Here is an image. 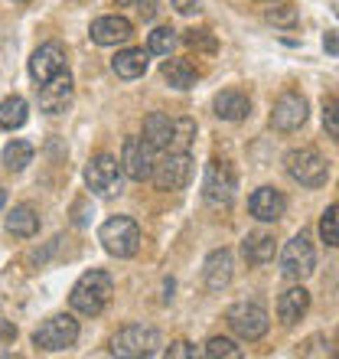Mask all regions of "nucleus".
<instances>
[{
  "instance_id": "nucleus-1",
  "label": "nucleus",
  "mask_w": 339,
  "mask_h": 359,
  "mask_svg": "<svg viewBox=\"0 0 339 359\" xmlns=\"http://www.w3.org/2000/svg\"><path fill=\"white\" fill-rule=\"evenodd\" d=\"M111 294H114L111 274L95 268V271H85L76 281V287L69 294V304H72V311L82 313V317H98V313L111 304Z\"/></svg>"
},
{
  "instance_id": "nucleus-2",
  "label": "nucleus",
  "mask_w": 339,
  "mask_h": 359,
  "mask_svg": "<svg viewBox=\"0 0 339 359\" xmlns=\"http://www.w3.org/2000/svg\"><path fill=\"white\" fill-rule=\"evenodd\" d=\"M284 167H287V177L293 183H300L307 189L323 187L326 177H330V163H326V157L317 147H297V151H291L284 157Z\"/></svg>"
},
{
  "instance_id": "nucleus-3",
  "label": "nucleus",
  "mask_w": 339,
  "mask_h": 359,
  "mask_svg": "<svg viewBox=\"0 0 339 359\" xmlns=\"http://www.w3.org/2000/svg\"><path fill=\"white\" fill-rule=\"evenodd\" d=\"M98 242L104 245V252L114 258H131L141 248V226L127 216H111L98 229Z\"/></svg>"
},
{
  "instance_id": "nucleus-4",
  "label": "nucleus",
  "mask_w": 339,
  "mask_h": 359,
  "mask_svg": "<svg viewBox=\"0 0 339 359\" xmlns=\"http://www.w3.org/2000/svg\"><path fill=\"white\" fill-rule=\"evenodd\" d=\"M111 353L124 359H144L160 353V333L153 327H144V323H131L111 337Z\"/></svg>"
},
{
  "instance_id": "nucleus-5",
  "label": "nucleus",
  "mask_w": 339,
  "mask_h": 359,
  "mask_svg": "<svg viewBox=\"0 0 339 359\" xmlns=\"http://www.w3.org/2000/svg\"><path fill=\"white\" fill-rule=\"evenodd\" d=\"M313 268H317V248H313L310 236L307 232H300V236H293L287 245H284L281 252V274L287 278V281L300 284L307 281L313 274Z\"/></svg>"
},
{
  "instance_id": "nucleus-6",
  "label": "nucleus",
  "mask_w": 339,
  "mask_h": 359,
  "mask_svg": "<svg viewBox=\"0 0 339 359\" xmlns=\"http://www.w3.org/2000/svg\"><path fill=\"white\" fill-rule=\"evenodd\" d=\"M235 189H238L235 167L228 161H222V157H212L206 163V177H202V196H206V203L228 206L235 199Z\"/></svg>"
},
{
  "instance_id": "nucleus-7",
  "label": "nucleus",
  "mask_w": 339,
  "mask_h": 359,
  "mask_svg": "<svg viewBox=\"0 0 339 359\" xmlns=\"http://www.w3.org/2000/svg\"><path fill=\"white\" fill-rule=\"evenodd\" d=\"M226 320H228V327H232V333L242 337V340H248V343L261 340L264 333H268V327H271L268 311H264L261 304H251V301L232 304L226 313Z\"/></svg>"
},
{
  "instance_id": "nucleus-8",
  "label": "nucleus",
  "mask_w": 339,
  "mask_h": 359,
  "mask_svg": "<svg viewBox=\"0 0 339 359\" xmlns=\"http://www.w3.org/2000/svg\"><path fill=\"white\" fill-rule=\"evenodd\" d=\"M76 340H78V320L69 317V313L49 317V320L33 333V346H36V350H46V353L69 350V346H76Z\"/></svg>"
},
{
  "instance_id": "nucleus-9",
  "label": "nucleus",
  "mask_w": 339,
  "mask_h": 359,
  "mask_svg": "<svg viewBox=\"0 0 339 359\" xmlns=\"http://www.w3.org/2000/svg\"><path fill=\"white\" fill-rule=\"evenodd\" d=\"M151 180L157 183V189H163V193L183 189L189 180H193V157H189V151H167V157L153 167Z\"/></svg>"
},
{
  "instance_id": "nucleus-10",
  "label": "nucleus",
  "mask_w": 339,
  "mask_h": 359,
  "mask_svg": "<svg viewBox=\"0 0 339 359\" xmlns=\"http://www.w3.org/2000/svg\"><path fill=\"white\" fill-rule=\"evenodd\" d=\"M121 177H124L121 163L114 161L111 154H98L85 167V183H88L95 196H114L121 189Z\"/></svg>"
},
{
  "instance_id": "nucleus-11",
  "label": "nucleus",
  "mask_w": 339,
  "mask_h": 359,
  "mask_svg": "<svg viewBox=\"0 0 339 359\" xmlns=\"http://www.w3.org/2000/svg\"><path fill=\"white\" fill-rule=\"evenodd\" d=\"M153 167H157V161H153V147L144 137H127L121 147V170L124 177L137 180V183H144V180L153 177Z\"/></svg>"
},
{
  "instance_id": "nucleus-12",
  "label": "nucleus",
  "mask_w": 339,
  "mask_h": 359,
  "mask_svg": "<svg viewBox=\"0 0 339 359\" xmlns=\"http://www.w3.org/2000/svg\"><path fill=\"white\" fill-rule=\"evenodd\" d=\"M307 111H310V108H307V98H303L300 92H284L271 108V128L274 131H284V134L297 131V128H303V121H307Z\"/></svg>"
},
{
  "instance_id": "nucleus-13",
  "label": "nucleus",
  "mask_w": 339,
  "mask_h": 359,
  "mask_svg": "<svg viewBox=\"0 0 339 359\" xmlns=\"http://www.w3.org/2000/svg\"><path fill=\"white\" fill-rule=\"evenodd\" d=\"M36 102H39V111H46V114L66 111L69 102H72V76H69V72H59V76L39 82Z\"/></svg>"
},
{
  "instance_id": "nucleus-14",
  "label": "nucleus",
  "mask_w": 339,
  "mask_h": 359,
  "mask_svg": "<svg viewBox=\"0 0 339 359\" xmlns=\"http://www.w3.org/2000/svg\"><path fill=\"white\" fill-rule=\"evenodd\" d=\"M66 72V49L59 43H43V46L29 56V76L36 82H46V79Z\"/></svg>"
},
{
  "instance_id": "nucleus-15",
  "label": "nucleus",
  "mask_w": 339,
  "mask_h": 359,
  "mask_svg": "<svg viewBox=\"0 0 339 359\" xmlns=\"http://www.w3.org/2000/svg\"><path fill=\"white\" fill-rule=\"evenodd\" d=\"M248 209H251V216L261 219V222H277V219L284 216V209H287V199H284L281 189L261 187V189H254L251 193Z\"/></svg>"
},
{
  "instance_id": "nucleus-16",
  "label": "nucleus",
  "mask_w": 339,
  "mask_h": 359,
  "mask_svg": "<svg viewBox=\"0 0 339 359\" xmlns=\"http://www.w3.org/2000/svg\"><path fill=\"white\" fill-rule=\"evenodd\" d=\"M88 33H92V39L98 46H118V43H127L134 36V27L131 20L124 17H98Z\"/></svg>"
},
{
  "instance_id": "nucleus-17",
  "label": "nucleus",
  "mask_w": 339,
  "mask_h": 359,
  "mask_svg": "<svg viewBox=\"0 0 339 359\" xmlns=\"http://www.w3.org/2000/svg\"><path fill=\"white\" fill-rule=\"evenodd\" d=\"M307 311H310V294H307L303 284H293V287H287V291L277 297V320H281L284 327H293Z\"/></svg>"
},
{
  "instance_id": "nucleus-18",
  "label": "nucleus",
  "mask_w": 339,
  "mask_h": 359,
  "mask_svg": "<svg viewBox=\"0 0 339 359\" xmlns=\"http://www.w3.org/2000/svg\"><path fill=\"white\" fill-rule=\"evenodd\" d=\"M232 268H235V262H232V252H228V248L212 252V255L206 258V268H202V278H206L209 291H222V287H228V281H232Z\"/></svg>"
},
{
  "instance_id": "nucleus-19",
  "label": "nucleus",
  "mask_w": 339,
  "mask_h": 359,
  "mask_svg": "<svg viewBox=\"0 0 339 359\" xmlns=\"http://www.w3.org/2000/svg\"><path fill=\"white\" fill-rule=\"evenodd\" d=\"M248 111H251V98L238 88H226V92L216 95V114L222 121H245Z\"/></svg>"
},
{
  "instance_id": "nucleus-20",
  "label": "nucleus",
  "mask_w": 339,
  "mask_h": 359,
  "mask_svg": "<svg viewBox=\"0 0 339 359\" xmlns=\"http://www.w3.org/2000/svg\"><path fill=\"white\" fill-rule=\"evenodd\" d=\"M144 141L151 144L153 151H170V141H173V118L163 111H151L144 118Z\"/></svg>"
},
{
  "instance_id": "nucleus-21",
  "label": "nucleus",
  "mask_w": 339,
  "mask_h": 359,
  "mask_svg": "<svg viewBox=\"0 0 339 359\" xmlns=\"http://www.w3.org/2000/svg\"><path fill=\"white\" fill-rule=\"evenodd\" d=\"M242 255L251 268H264L274 262V238L268 232H251L242 238Z\"/></svg>"
},
{
  "instance_id": "nucleus-22",
  "label": "nucleus",
  "mask_w": 339,
  "mask_h": 359,
  "mask_svg": "<svg viewBox=\"0 0 339 359\" xmlns=\"http://www.w3.org/2000/svg\"><path fill=\"white\" fill-rule=\"evenodd\" d=\"M147 62H151L147 49H121L111 59V69L118 72V79H141L147 72Z\"/></svg>"
},
{
  "instance_id": "nucleus-23",
  "label": "nucleus",
  "mask_w": 339,
  "mask_h": 359,
  "mask_svg": "<svg viewBox=\"0 0 339 359\" xmlns=\"http://www.w3.org/2000/svg\"><path fill=\"white\" fill-rule=\"evenodd\" d=\"M7 232L10 236H17V238H33L39 232V216H36V209L33 206H13L10 209V216H7Z\"/></svg>"
},
{
  "instance_id": "nucleus-24",
  "label": "nucleus",
  "mask_w": 339,
  "mask_h": 359,
  "mask_svg": "<svg viewBox=\"0 0 339 359\" xmlns=\"http://www.w3.org/2000/svg\"><path fill=\"white\" fill-rule=\"evenodd\" d=\"M160 76L167 86L179 88V92H186V88L196 86V69H193V62L189 59H167L160 69Z\"/></svg>"
},
{
  "instance_id": "nucleus-25",
  "label": "nucleus",
  "mask_w": 339,
  "mask_h": 359,
  "mask_svg": "<svg viewBox=\"0 0 339 359\" xmlns=\"http://www.w3.org/2000/svg\"><path fill=\"white\" fill-rule=\"evenodd\" d=\"M29 118V104L27 98H20V95H10L0 102V128H7V131H17L23 128Z\"/></svg>"
},
{
  "instance_id": "nucleus-26",
  "label": "nucleus",
  "mask_w": 339,
  "mask_h": 359,
  "mask_svg": "<svg viewBox=\"0 0 339 359\" xmlns=\"http://www.w3.org/2000/svg\"><path fill=\"white\" fill-rule=\"evenodd\" d=\"M29 161H33V144H27V141H10L7 147H4V154H0V163H4L10 173L27 170Z\"/></svg>"
},
{
  "instance_id": "nucleus-27",
  "label": "nucleus",
  "mask_w": 339,
  "mask_h": 359,
  "mask_svg": "<svg viewBox=\"0 0 339 359\" xmlns=\"http://www.w3.org/2000/svg\"><path fill=\"white\" fill-rule=\"evenodd\" d=\"M173 46H177V29L173 27H157L151 36H147V53H151V56H170Z\"/></svg>"
},
{
  "instance_id": "nucleus-28",
  "label": "nucleus",
  "mask_w": 339,
  "mask_h": 359,
  "mask_svg": "<svg viewBox=\"0 0 339 359\" xmlns=\"http://www.w3.org/2000/svg\"><path fill=\"white\" fill-rule=\"evenodd\" d=\"M196 141V121L193 118H177L173 121V141H170V151H189Z\"/></svg>"
},
{
  "instance_id": "nucleus-29",
  "label": "nucleus",
  "mask_w": 339,
  "mask_h": 359,
  "mask_svg": "<svg viewBox=\"0 0 339 359\" xmlns=\"http://www.w3.org/2000/svg\"><path fill=\"white\" fill-rule=\"evenodd\" d=\"M320 238L330 248H339V206H326L320 216Z\"/></svg>"
},
{
  "instance_id": "nucleus-30",
  "label": "nucleus",
  "mask_w": 339,
  "mask_h": 359,
  "mask_svg": "<svg viewBox=\"0 0 339 359\" xmlns=\"http://www.w3.org/2000/svg\"><path fill=\"white\" fill-rule=\"evenodd\" d=\"M268 23H274V27H284V29H293L297 23H300V13H297V7L293 4H277V7L268 10Z\"/></svg>"
},
{
  "instance_id": "nucleus-31",
  "label": "nucleus",
  "mask_w": 339,
  "mask_h": 359,
  "mask_svg": "<svg viewBox=\"0 0 339 359\" xmlns=\"http://www.w3.org/2000/svg\"><path fill=\"white\" fill-rule=\"evenodd\" d=\"M202 353H206L209 359H238V356H242V350H238L232 340H226V337H212V340L206 343V350H202Z\"/></svg>"
},
{
  "instance_id": "nucleus-32",
  "label": "nucleus",
  "mask_w": 339,
  "mask_h": 359,
  "mask_svg": "<svg viewBox=\"0 0 339 359\" xmlns=\"http://www.w3.org/2000/svg\"><path fill=\"white\" fill-rule=\"evenodd\" d=\"M186 46L196 49V53H216V49H219L209 29H189V33H186Z\"/></svg>"
},
{
  "instance_id": "nucleus-33",
  "label": "nucleus",
  "mask_w": 339,
  "mask_h": 359,
  "mask_svg": "<svg viewBox=\"0 0 339 359\" xmlns=\"http://www.w3.org/2000/svg\"><path fill=\"white\" fill-rule=\"evenodd\" d=\"M323 128L330 137L339 141V98H326L323 102Z\"/></svg>"
},
{
  "instance_id": "nucleus-34",
  "label": "nucleus",
  "mask_w": 339,
  "mask_h": 359,
  "mask_svg": "<svg viewBox=\"0 0 339 359\" xmlns=\"http://www.w3.org/2000/svg\"><path fill=\"white\" fill-rule=\"evenodd\" d=\"M167 356L170 359H189V356H196V346L186 340H177V343H170L167 346Z\"/></svg>"
},
{
  "instance_id": "nucleus-35",
  "label": "nucleus",
  "mask_w": 339,
  "mask_h": 359,
  "mask_svg": "<svg viewBox=\"0 0 339 359\" xmlns=\"http://www.w3.org/2000/svg\"><path fill=\"white\" fill-rule=\"evenodd\" d=\"M170 4H173V10H177V13H183V17H193V13H199V10H202V4H199V0H170Z\"/></svg>"
},
{
  "instance_id": "nucleus-36",
  "label": "nucleus",
  "mask_w": 339,
  "mask_h": 359,
  "mask_svg": "<svg viewBox=\"0 0 339 359\" xmlns=\"http://www.w3.org/2000/svg\"><path fill=\"white\" fill-rule=\"evenodd\" d=\"M141 17L144 20H153V13H157V0H141Z\"/></svg>"
},
{
  "instance_id": "nucleus-37",
  "label": "nucleus",
  "mask_w": 339,
  "mask_h": 359,
  "mask_svg": "<svg viewBox=\"0 0 339 359\" xmlns=\"http://www.w3.org/2000/svg\"><path fill=\"white\" fill-rule=\"evenodd\" d=\"M323 43H326V49H330V53H339V39L333 36V33H330L326 39H323Z\"/></svg>"
},
{
  "instance_id": "nucleus-38",
  "label": "nucleus",
  "mask_w": 339,
  "mask_h": 359,
  "mask_svg": "<svg viewBox=\"0 0 339 359\" xmlns=\"http://www.w3.org/2000/svg\"><path fill=\"white\" fill-rule=\"evenodd\" d=\"M118 7H131V4H137V0H114Z\"/></svg>"
},
{
  "instance_id": "nucleus-39",
  "label": "nucleus",
  "mask_w": 339,
  "mask_h": 359,
  "mask_svg": "<svg viewBox=\"0 0 339 359\" xmlns=\"http://www.w3.org/2000/svg\"><path fill=\"white\" fill-rule=\"evenodd\" d=\"M4 203H7V193H4V187H0V209H4Z\"/></svg>"
},
{
  "instance_id": "nucleus-40",
  "label": "nucleus",
  "mask_w": 339,
  "mask_h": 359,
  "mask_svg": "<svg viewBox=\"0 0 339 359\" xmlns=\"http://www.w3.org/2000/svg\"><path fill=\"white\" fill-rule=\"evenodd\" d=\"M20 4H27V0H20Z\"/></svg>"
},
{
  "instance_id": "nucleus-41",
  "label": "nucleus",
  "mask_w": 339,
  "mask_h": 359,
  "mask_svg": "<svg viewBox=\"0 0 339 359\" xmlns=\"http://www.w3.org/2000/svg\"><path fill=\"white\" fill-rule=\"evenodd\" d=\"M78 4H85V0H78Z\"/></svg>"
},
{
  "instance_id": "nucleus-42",
  "label": "nucleus",
  "mask_w": 339,
  "mask_h": 359,
  "mask_svg": "<svg viewBox=\"0 0 339 359\" xmlns=\"http://www.w3.org/2000/svg\"><path fill=\"white\" fill-rule=\"evenodd\" d=\"M271 4H274V0H271Z\"/></svg>"
}]
</instances>
